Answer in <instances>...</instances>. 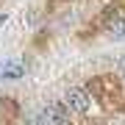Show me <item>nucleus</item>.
I'll use <instances>...</instances> for the list:
<instances>
[{"label":"nucleus","instance_id":"5","mask_svg":"<svg viewBox=\"0 0 125 125\" xmlns=\"http://www.w3.org/2000/svg\"><path fill=\"white\" fill-rule=\"evenodd\" d=\"M120 70H122V72H125V56H122V61H120Z\"/></svg>","mask_w":125,"mask_h":125},{"label":"nucleus","instance_id":"1","mask_svg":"<svg viewBox=\"0 0 125 125\" xmlns=\"http://www.w3.org/2000/svg\"><path fill=\"white\" fill-rule=\"evenodd\" d=\"M67 120H70V111L64 108V103H47L45 108L33 114L31 125H64Z\"/></svg>","mask_w":125,"mask_h":125},{"label":"nucleus","instance_id":"4","mask_svg":"<svg viewBox=\"0 0 125 125\" xmlns=\"http://www.w3.org/2000/svg\"><path fill=\"white\" fill-rule=\"evenodd\" d=\"M106 28H108V33H111L114 39H125V17H122L120 11H111V14H108Z\"/></svg>","mask_w":125,"mask_h":125},{"label":"nucleus","instance_id":"6","mask_svg":"<svg viewBox=\"0 0 125 125\" xmlns=\"http://www.w3.org/2000/svg\"><path fill=\"white\" fill-rule=\"evenodd\" d=\"M3 22H6V14H0V25H3Z\"/></svg>","mask_w":125,"mask_h":125},{"label":"nucleus","instance_id":"2","mask_svg":"<svg viewBox=\"0 0 125 125\" xmlns=\"http://www.w3.org/2000/svg\"><path fill=\"white\" fill-rule=\"evenodd\" d=\"M64 108L72 114H83L86 108H89V92L86 89H81V86H72V89H67V94H64Z\"/></svg>","mask_w":125,"mask_h":125},{"label":"nucleus","instance_id":"3","mask_svg":"<svg viewBox=\"0 0 125 125\" xmlns=\"http://www.w3.org/2000/svg\"><path fill=\"white\" fill-rule=\"evenodd\" d=\"M0 75H3L6 81H17V78L25 75V64L17 61V58H14V61H3L0 64Z\"/></svg>","mask_w":125,"mask_h":125}]
</instances>
